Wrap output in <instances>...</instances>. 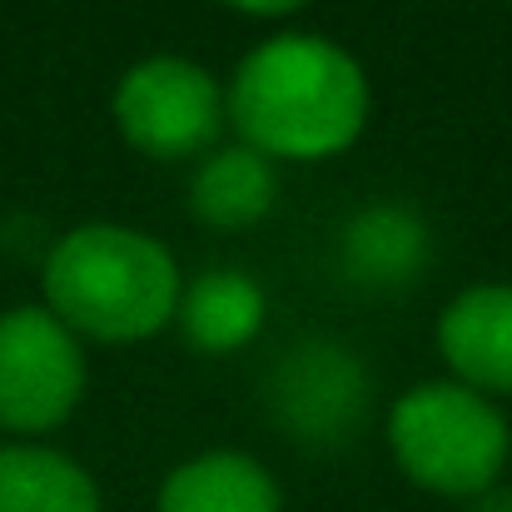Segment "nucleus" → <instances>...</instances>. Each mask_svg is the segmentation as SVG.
<instances>
[{"instance_id": "nucleus-12", "label": "nucleus", "mask_w": 512, "mask_h": 512, "mask_svg": "<svg viewBox=\"0 0 512 512\" xmlns=\"http://www.w3.org/2000/svg\"><path fill=\"white\" fill-rule=\"evenodd\" d=\"M0 512H100L95 478L60 448H0Z\"/></svg>"}, {"instance_id": "nucleus-8", "label": "nucleus", "mask_w": 512, "mask_h": 512, "mask_svg": "<svg viewBox=\"0 0 512 512\" xmlns=\"http://www.w3.org/2000/svg\"><path fill=\"white\" fill-rule=\"evenodd\" d=\"M438 353L458 383L512 398V284H468L438 314Z\"/></svg>"}, {"instance_id": "nucleus-14", "label": "nucleus", "mask_w": 512, "mask_h": 512, "mask_svg": "<svg viewBox=\"0 0 512 512\" xmlns=\"http://www.w3.org/2000/svg\"><path fill=\"white\" fill-rule=\"evenodd\" d=\"M463 512H512V483H493L488 493L468 498V508Z\"/></svg>"}, {"instance_id": "nucleus-7", "label": "nucleus", "mask_w": 512, "mask_h": 512, "mask_svg": "<svg viewBox=\"0 0 512 512\" xmlns=\"http://www.w3.org/2000/svg\"><path fill=\"white\" fill-rule=\"evenodd\" d=\"M334 254L358 294H408L433 269V229L403 199H368L339 224Z\"/></svg>"}, {"instance_id": "nucleus-9", "label": "nucleus", "mask_w": 512, "mask_h": 512, "mask_svg": "<svg viewBox=\"0 0 512 512\" xmlns=\"http://www.w3.org/2000/svg\"><path fill=\"white\" fill-rule=\"evenodd\" d=\"M174 324H179L189 348H199L209 358H224V353H239L264 334L269 294L244 269H204L179 289Z\"/></svg>"}, {"instance_id": "nucleus-1", "label": "nucleus", "mask_w": 512, "mask_h": 512, "mask_svg": "<svg viewBox=\"0 0 512 512\" xmlns=\"http://www.w3.org/2000/svg\"><path fill=\"white\" fill-rule=\"evenodd\" d=\"M229 130L274 165H314L358 145L373 95L358 55L319 30H279L244 50L224 85Z\"/></svg>"}, {"instance_id": "nucleus-4", "label": "nucleus", "mask_w": 512, "mask_h": 512, "mask_svg": "<svg viewBox=\"0 0 512 512\" xmlns=\"http://www.w3.org/2000/svg\"><path fill=\"white\" fill-rule=\"evenodd\" d=\"M110 115L125 145L160 165L204 160L229 125L224 85L189 55L135 60L110 95Z\"/></svg>"}, {"instance_id": "nucleus-3", "label": "nucleus", "mask_w": 512, "mask_h": 512, "mask_svg": "<svg viewBox=\"0 0 512 512\" xmlns=\"http://www.w3.org/2000/svg\"><path fill=\"white\" fill-rule=\"evenodd\" d=\"M388 453L433 498H478L503 483L512 458L508 413L458 378H423L388 408Z\"/></svg>"}, {"instance_id": "nucleus-6", "label": "nucleus", "mask_w": 512, "mask_h": 512, "mask_svg": "<svg viewBox=\"0 0 512 512\" xmlns=\"http://www.w3.org/2000/svg\"><path fill=\"white\" fill-rule=\"evenodd\" d=\"M90 368L75 339L45 304L0 314V428L20 438L55 433L75 418Z\"/></svg>"}, {"instance_id": "nucleus-10", "label": "nucleus", "mask_w": 512, "mask_h": 512, "mask_svg": "<svg viewBox=\"0 0 512 512\" xmlns=\"http://www.w3.org/2000/svg\"><path fill=\"white\" fill-rule=\"evenodd\" d=\"M155 512H284L279 478L239 448L194 453L160 483Z\"/></svg>"}, {"instance_id": "nucleus-5", "label": "nucleus", "mask_w": 512, "mask_h": 512, "mask_svg": "<svg viewBox=\"0 0 512 512\" xmlns=\"http://www.w3.org/2000/svg\"><path fill=\"white\" fill-rule=\"evenodd\" d=\"M373 408L368 363L329 334L284 343L264 373V418L299 448H343Z\"/></svg>"}, {"instance_id": "nucleus-11", "label": "nucleus", "mask_w": 512, "mask_h": 512, "mask_svg": "<svg viewBox=\"0 0 512 512\" xmlns=\"http://www.w3.org/2000/svg\"><path fill=\"white\" fill-rule=\"evenodd\" d=\"M279 204V165L249 145H214L189 174V209L199 224L239 234Z\"/></svg>"}, {"instance_id": "nucleus-13", "label": "nucleus", "mask_w": 512, "mask_h": 512, "mask_svg": "<svg viewBox=\"0 0 512 512\" xmlns=\"http://www.w3.org/2000/svg\"><path fill=\"white\" fill-rule=\"evenodd\" d=\"M229 10H244V15H259V20H284L294 10H304L309 0H224Z\"/></svg>"}, {"instance_id": "nucleus-2", "label": "nucleus", "mask_w": 512, "mask_h": 512, "mask_svg": "<svg viewBox=\"0 0 512 512\" xmlns=\"http://www.w3.org/2000/svg\"><path fill=\"white\" fill-rule=\"evenodd\" d=\"M45 309L85 343H145L179 309V259L135 224H80L45 254Z\"/></svg>"}]
</instances>
